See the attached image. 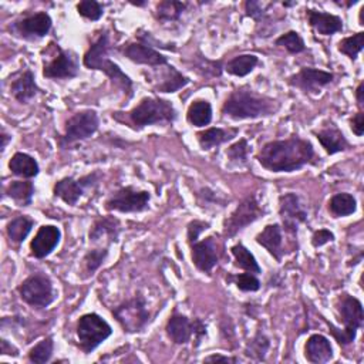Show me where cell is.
<instances>
[{
	"label": "cell",
	"instance_id": "cell-47",
	"mask_svg": "<svg viewBox=\"0 0 364 364\" xmlns=\"http://www.w3.org/2000/svg\"><path fill=\"white\" fill-rule=\"evenodd\" d=\"M274 3L272 1H260V0H246L243 7H245V16L255 20L256 23L262 21L266 18L269 9L273 7Z\"/></svg>",
	"mask_w": 364,
	"mask_h": 364
},
{
	"label": "cell",
	"instance_id": "cell-51",
	"mask_svg": "<svg viewBox=\"0 0 364 364\" xmlns=\"http://www.w3.org/2000/svg\"><path fill=\"white\" fill-rule=\"evenodd\" d=\"M348 127H350L351 132H353L355 136L361 138V136L364 135V111H358V109H357V111L350 117V119H348Z\"/></svg>",
	"mask_w": 364,
	"mask_h": 364
},
{
	"label": "cell",
	"instance_id": "cell-15",
	"mask_svg": "<svg viewBox=\"0 0 364 364\" xmlns=\"http://www.w3.org/2000/svg\"><path fill=\"white\" fill-rule=\"evenodd\" d=\"M336 80L334 73L316 68V67H301L297 73L286 78V84L294 90H299L304 95H317L321 90L327 88Z\"/></svg>",
	"mask_w": 364,
	"mask_h": 364
},
{
	"label": "cell",
	"instance_id": "cell-34",
	"mask_svg": "<svg viewBox=\"0 0 364 364\" xmlns=\"http://www.w3.org/2000/svg\"><path fill=\"white\" fill-rule=\"evenodd\" d=\"M260 64V60L256 54L243 53L232 57L223 64V71H226L229 75L243 78L255 71V68Z\"/></svg>",
	"mask_w": 364,
	"mask_h": 364
},
{
	"label": "cell",
	"instance_id": "cell-13",
	"mask_svg": "<svg viewBox=\"0 0 364 364\" xmlns=\"http://www.w3.org/2000/svg\"><path fill=\"white\" fill-rule=\"evenodd\" d=\"M51 28H53V18L44 10L20 16L16 20L10 21L7 26V30L13 37L20 38L23 41H30V43L38 41L47 37Z\"/></svg>",
	"mask_w": 364,
	"mask_h": 364
},
{
	"label": "cell",
	"instance_id": "cell-31",
	"mask_svg": "<svg viewBox=\"0 0 364 364\" xmlns=\"http://www.w3.org/2000/svg\"><path fill=\"white\" fill-rule=\"evenodd\" d=\"M7 166L10 173L20 179H33L40 173V165L37 159L33 155L21 151H17L11 155Z\"/></svg>",
	"mask_w": 364,
	"mask_h": 364
},
{
	"label": "cell",
	"instance_id": "cell-42",
	"mask_svg": "<svg viewBox=\"0 0 364 364\" xmlns=\"http://www.w3.org/2000/svg\"><path fill=\"white\" fill-rule=\"evenodd\" d=\"M252 151V146L249 145L246 138H239L233 144H230L226 149V159L233 166H245L249 162V154Z\"/></svg>",
	"mask_w": 364,
	"mask_h": 364
},
{
	"label": "cell",
	"instance_id": "cell-22",
	"mask_svg": "<svg viewBox=\"0 0 364 364\" xmlns=\"http://www.w3.org/2000/svg\"><path fill=\"white\" fill-rule=\"evenodd\" d=\"M306 20L310 28L323 37H331L344 30V21L338 14L307 7Z\"/></svg>",
	"mask_w": 364,
	"mask_h": 364
},
{
	"label": "cell",
	"instance_id": "cell-1",
	"mask_svg": "<svg viewBox=\"0 0 364 364\" xmlns=\"http://www.w3.org/2000/svg\"><path fill=\"white\" fill-rule=\"evenodd\" d=\"M255 158L262 168L273 173H291L321 164V156L316 152L311 141L299 134L264 142Z\"/></svg>",
	"mask_w": 364,
	"mask_h": 364
},
{
	"label": "cell",
	"instance_id": "cell-53",
	"mask_svg": "<svg viewBox=\"0 0 364 364\" xmlns=\"http://www.w3.org/2000/svg\"><path fill=\"white\" fill-rule=\"evenodd\" d=\"M0 354L1 355H9V357H17L18 355V348L13 346L10 341H7L4 337L0 340Z\"/></svg>",
	"mask_w": 364,
	"mask_h": 364
},
{
	"label": "cell",
	"instance_id": "cell-56",
	"mask_svg": "<svg viewBox=\"0 0 364 364\" xmlns=\"http://www.w3.org/2000/svg\"><path fill=\"white\" fill-rule=\"evenodd\" d=\"M363 18H364V6H361V9H360V11H358V24H360L361 27H364Z\"/></svg>",
	"mask_w": 364,
	"mask_h": 364
},
{
	"label": "cell",
	"instance_id": "cell-48",
	"mask_svg": "<svg viewBox=\"0 0 364 364\" xmlns=\"http://www.w3.org/2000/svg\"><path fill=\"white\" fill-rule=\"evenodd\" d=\"M210 228V222L202 219H192L186 225V243H192L199 240L200 235Z\"/></svg>",
	"mask_w": 364,
	"mask_h": 364
},
{
	"label": "cell",
	"instance_id": "cell-3",
	"mask_svg": "<svg viewBox=\"0 0 364 364\" xmlns=\"http://www.w3.org/2000/svg\"><path fill=\"white\" fill-rule=\"evenodd\" d=\"M111 118L138 132L146 127L173 124L178 119V111L166 98L145 95L129 111H114Z\"/></svg>",
	"mask_w": 364,
	"mask_h": 364
},
{
	"label": "cell",
	"instance_id": "cell-19",
	"mask_svg": "<svg viewBox=\"0 0 364 364\" xmlns=\"http://www.w3.org/2000/svg\"><path fill=\"white\" fill-rule=\"evenodd\" d=\"M118 53L136 65L146 67H161L169 63L168 57L162 54L159 50L144 41H127L118 47Z\"/></svg>",
	"mask_w": 364,
	"mask_h": 364
},
{
	"label": "cell",
	"instance_id": "cell-35",
	"mask_svg": "<svg viewBox=\"0 0 364 364\" xmlns=\"http://www.w3.org/2000/svg\"><path fill=\"white\" fill-rule=\"evenodd\" d=\"M327 210L333 218H346L357 212V199L353 193L337 192L330 196L327 202Z\"/></svg>",
	"mask_w": 364,
	"mask_h": 364
},
{
	"label": "cell",
	"instance_id": "cell-25",
	"mask_svg": "<svg viewBox=\"0 0 364 364\" xmlns=\"http://www.w3.org/2000/svg\"><path fill=\"white\" fill-rule=\"evenodd\" d=\"M255 242L262 246L277 263H280L284 257L283 247V229L279 222L267 223L256 236Z\"/></svg>",
	"mask_w": 364,
	"mask_h": 364
},
{
	"label": "cell",
	"instance_id": "cell-38",
	"mask_svg": "<svg viewBox=\"0 0 364 364\" xmlns=\"http://www.w3.org/2000/svg\"><path fill=\"white\" fill-rule=\"evenodd\" d=\"M270 348V340L264 331L257 330L245 347V355L253 361H264Z\"/></svg>",
	"mask_w": 364,
	"mask_h": 364
},
{
	"label": "cell",
	"instance_id": "cell-33",
	"mask_svg": "<svg viewBox=\"0 0 364 364\" xmlns=\"http://www.w3.org/2000/svg\"><path fill=\"white\" fill-rule=\"evenodd\" d=\"M186 1H178V0H161L155 4V10L152 11L154 18L158 23H175L179 21L182 14L188 10Z\"/></svg>",
	"mask_w": 364,
	"mask_h": 364
},
{
	"label": "cell",
	"instance_id": "cell-49",
	"mask_svg": "<svg viewBox=\"0 0 364 364\" xmlns=\"http://www.w3.org/2000/svg\"><path fill=\"white\" fill-rule=\"evenodd\" d=\"M336 240V235L327 229V228H320L317 230H314L311 233V237H310V245L314 247V249H320L328 243H333Z\"/></svg>",
	"mask_w": 364,
	"mask_h": 364
},
{
	"label": "cell",
	"instance_id": "cell-43",
	"mask_svg": "<svg viewBox=\"0 0 364 364\" xmlns=\"http://www.w3.org/2000/svg\"><path fill=\"white\" fill-rule=\"evenodd\" d=\"M226 282L235 284V287L243 293H255V291H259L262 287V282L257 277V274L250 272L228 274Z\"/></svg>",
	"mask_w": 364,
	"mask_h": 364
},
{
	"label": "cell",
	"instance_id": "cell-14",
	"mask_svg": "<svg viewBox=\"0 0 364 364\" xmlns=\"http://www.w3.org/2000/svg\"><path fill=\"white\" fill-rule=\"evenodd\" d=\"M102 173L100 171H92L80 178L64 176L54 182L53 196L60 199L68 206H75L78 200L85 195L87 191H92L98 186Z\"/></svg>",
	"mask_w": 364,
	"mask_h": 364
},
{
	"label": "cell",
	"instance_id": "cell-8",
	"mask_svg": "<svg viewBox=\"0 0 364 364\" xmlns=\"http://www.w3.org/2000/svg\"><path fill=\"white\" fill-rule=\"evenodd\" d=\"M111 314L119 324L121 330L127 334L142 333L151 321V311L146 307V299L139 291L112 307Z\"/></svg>",
	"mask_w": 364,
	"mask_h": 364
},
{
	"label": "cell",
	"instance_id": "cell-11",
	"mask_svg": "<svg viewBox=\"0 0 364 364\" xmlns=\"http://www.w3.org/2000/svg\"><path fill=\"white\" fill-rule=\"evenodd\" d=\"M151 192L146 189H139L134 185H125L108 195L104 202V209L107 212L119 213H141L149 210Z\"/></svg>",
	"mask_w": 364,
	"mask_h": 364
},
{
	"label": "cell",
	"instance_id": "cell-27",
	"mask_svg": "<svg viewBox=\"0 0 364 364\" xmlns=\"http://www.w3.org/2000/svg\"><path fill=\"white\" fill-rule=\"evenodd\" d=\"M303 355L311 364H324L333 360L334 348L328 337L314 333L307 337L303 347Z\"/></svg>",
	"mask_w": 364,
	"mask_h": 364
},
{
	"label": "cell",
	"instance_id": "cell-30",
	"mask_svg": "<svg viewBox=\"0 0 364 364\" xmlns=\"http://www.w3.org/2000/svg\"><path fill=\"white\" fill-rule=\"evenodd\" d=\"M34 225L36 220L28 215H17L11 218L6 225V237L10 246L18 249L31 233Z\"/></svg>",
	"mask_w": 364,
	"mask_h": 364
},
{
	"label": "cell",
	"instance_id": "cell-24",
	"mask_svg": "<svg viewBox=\"0 0 364 364\" xmlns=\"http://www.w3.org/2000/svg\"><path fill=\"white\" fill-rule=\"evenodd\" d=\"M10 95L21 105L30 104L38 94L43 92V90L38 87L36 81V74L31 68H26L24 71H20L10 82Z\"/></svg>",
	"mask_w": 364,
	"mask_h": 364
},
{
	"label": "cell",
	"instance_id": "cell-21",
	"mask_svg": "<svg viewBox=\"0 0 364 364\" xmlns=\"http://www.w3.org/2000/svg\"><path fill=\"white\" fill-rule=\"evenodd\" d=\"M121 232L122 225L118 218L112 215L97 216L88 229V242L92 245L105 242V245L111 247V245L119 240Z\"/></svg>",
	"mask_w": 364,
	"mask_h": 364
},
{
	"label": "cell",
	"instance_id": "cell-41",
	"mask_svg": "<svg viewBox=\"0 0 364 364\" xmlns=\"http://www.w3.org/2000/svg\"><path fill=\"white\" fill-rule=\"evenodd\" d=\"M274 46L280 47V48H284L291 55L301 54L307 50L304 38L296 30H289V31L280 34L279 37H276L274 38Z\"/></svg>",
	"mask_w": 364,
	"mask_h": 364
},
{
	"label": "cell",
	"instance_id": "cell-7",
	"mask_svg": "<svg viewBox=\"0 0 364 364\" xmlns=\"http://www.w3.org/2000/svg\"><path fill=\"white\" fill-rule=\"evenodd\" d=\"M100 128L98 112L92 108H84L75 111L64 122L63 132L55 136L57 145L60 149H70L78 142L87 141L91 138Z\"/></svg>",
	"mask_w": 364,
	"mask_h": 364
},
{
	"label": "cell",
	"instance_id": "cell-37",
	"mask_svg": "<svg viewBox=\"0 0 364 364\" xmlns=\"http://www.w3.org/2000/svg\"><path fill=\"white\" fill-rule=\"evenodd\" d=\"M195 199H196V205L205 210H210V209L220 210L226 208L229 203V198H226L223 193L209 186H202L200 189H198L195 192Z\"/></svg>",
	"mask_w": 364,
	"mask_h": 364
},
{
	"label": "cell",
	"instance_id": "cell-32",
	"mask_svg": "<svg viewBox=\"0 0 364 364\" xmlns=\"http://www.w3.org/2000/svg\"><path fill=\"white\" fill-rule=\"evenodd\" d=\"M213 118L212 104L205 98L193 100L186 109V122L195 128H206Z\"/></svg>",
	"mask_w": 364,
	"mask_h": 364
},
{
	"label": "cell",
	"instance_id": "cell-39",
	"mask_svg": "<svg viewBox=\"0 0 364 364\" xmlns=\"http://www.w3.org/2000/svg\"><path fill=\"white\" fill-rule=\"evenodd\" d=\"M54 338L47 336L37 341L27 353V361L33 364H46L53 360L54 354Z\"/></svg>",
	"mask_w": 364,
	"mask_h": 364
},
{
	"label": "cell",
	"instance_id": "cell-4",
	"mask_svg": "<svg viewBox=\"0 0 364 364\" xmlns=\"http://www.w3.org/2000/svg\"><path fill=\"white\" fill-rule=\"evenodd\" d=\"M109 33L107 30H102L85 50L82 55V65L88 70H95L105 74L111 84L122 91L125 101H129L135 94L134 80L114 60L109 58Z\"/></svg>",
	"mask_w": 364,
	"mask_h": 364
},
{
	"label": "cell",
	"instance_id": "cell-40",
	"mask_svg": "<svg viewBox=\"0 0 364 364\" xmlns=\"http://www.w3.org/2000/svg\"><path fill=\"white\" fill-rule=\"evenodd\" d=\"M364 48V31H357L351 36L343 37L337 43V51L346 55L350 61H355Z\"/></svg>",
	"mask_w": 364,
	"mask_h": 364
},
{
	"label": "cell",
	"instance_id": "cell-54",
	"mask_svg": "<svg viewBox=\"0 0 364 364\" xmlns=\"http://www.w3.org/2000/svg\"><path fill=\"white\" fill-rule=\"evenodd\" d=\"M354 100L358 111H364V81L361 80L354 90Z\"/></svg>",
	"mask_w": 364,
	"mask_h": 364
},
{
	"label": "cell",
	"instance_id": "cell-55",
	"mask_svg": "<svg viewBox=\"0 0 364 364\" xmlns=\"http://www.w3.org/2000/svg\"><path fill=\"white\" fill-rule=\"evenodd\" d=\"M0 139H1V144H0V151L4 152V149L7 148V145L11 142V134L1 125V129H0Z\"/></svg>",
	"mask_w": 364,
	"mask_h": 364
},
{
	"label": "cell",
	"instance_id": "cell-50",
	"mask_svg": "<svg viewBox=\"0 0 364 364\" xmlns=\"http://www.w3.org/2000/svg\"><path fill=\"white\" fill-rule=\"evenodd\" d=\"M192 323H193L192 346H193L195 348H198V347L202 344L203 338L208 336V326H206V323H205L202 318H199V317H193V318H192Z\"/></svg>",
	"mask_w": 364,
	"mask_h": 364
},
{
	"label": "cell",
	"instance_id": "cell-16",
	"mask_svg": "<svg viewBox=\"0 0 364 364\" xmlns=\"http://www.w3.org/2000/svg\"><path fill=\"white\" fill-rule=\"evenodd\" d=\"M191 250L192 264L203 274L210 276L212 270L219 264L222 257V245L219 242V235L212 233L205 236L202 240H196L188 245Z\"/></svg>",
	"mask_w": 364,
	"mask_h": 364
},
{
	"label": "cell",
	"instance_id": "cell-28",
	"mask_svg": "<svg viewBox=\"0 0 364 364\" xmlns=\"http://www.w3.org/2000/svg\"><path fill=\"white\" fill-rule=\"evenodd\" d=\"M239 134L236 127H206L195 134V139L202 151H210L230 142Z\"/></svg>",
	"mask_w": 364,
	"mask_h": 364
},
{
	"label": "cell",
	"instance_id": "cell-59",
	"mask_svg": "<svg viewBox=\"0 0 364 364\" xmlns=\"http://www.w3.org/2000/svg\"><path fill=\"white\" fill-rule=\"evenodd\" d=\"M282 6L283 7H294V6H297V1H282Z\"/></svg>",
	"mask_w": 364,
	"mask_h": 364
},
{
	"label": "cell",
	"instance_id": "cell-5",
	"mask_svg": "<svg viewBox=\"0 0 364 364\" xmlns=\"http://www.w3.org/2000/svg\"><path fill=\"white\" fill-rule=\"evenodd\" d=\"M336 314L341 323L340 327L326 318L324 323L334 341L340 347H347L355 341L358 330L364 327L363 303L358 297L351 296L350 293H341L336 300Z\"/></svg>",
	"mask_w": 364,
	"mask_h": 364
},
{
	"label": "cell",
	"instance_id": "cell-26",
	"mask_svg": "<svg viewBox=\"0 0 364 364\" xmlns=\"http://www.w3.org/2000/svg\"><path fill=\"white\" fill-rule=\"evenodd\" d=\"M165 334L176 346H185L191 343L193 334L192 318L178 311V309H173L172 314L165 323Z\"/></svg>",
	"mask_w": 364,
	"mask_h": 364
},
{
	"label": "cell",
	"instance_id": "cell-58",
	"mask_svg": "<svg viewBox=\"0 0 364 364\" xmlns=\"http://www.w3.org/2000/svg\"><path fill=\"white\" fill-rule=\"evenodd\" d=\"M129 4H132L135 7H144L148 4V1H129Z\"/></svg>",
	"mask_w": 364,
	"mask_h": 364
},
{
	"label": "cell",
	"instance_id": "cell-20",
	"mask_svg": "<svg viewBox=\"0 0 364 364\" xmlns=\"http://www.w3.org/2000/svg\"><path fill=\"white\" fill-rule=\"evenodd\" d=\"M61 229L57 225H41L30 240V256L34 259L48 257L61 242Z\"/></svg>",
	"mask_w": 364,
	"mask_h": 364
},
{
	"label": "cell",
	"instance_id": "cell-10",
	"mask_svg": "<svg viewBox=\"0 0 364 364\" xmlns=\"http://www.w3.org/2000/svg\"><path fill=\"white\" fill-rule=\"evenodd\" d=\"M266 215V209L260 205L256 193L246 195L232 210L229 216L223 219L222 236L225 240L235 239L246 228Z\"/></svg>",
	"mask_w": 364,
	"mask_h": 364
},
{
	"label": "cell",
	"instance_id": "cell-2",
	"mask_svg": "<svg viewBox=\"0 0 364 364\" xmlns=\"http://www.w3.org/2000/svg\"><path fill=\"white\" fill-rule=\"evenodd\" d=\"M280 108L282 102L277 98L242 85L229 92L220 105V114L232 121H253L276 115Z\"/></svg>",
	"mask_w": 364,
	"mask_h": 364
},
{
	"label": "cell",
	"instance_id": "cell-36",
	"mask_svg": "<svg viewBox=\"0 0 364 364\" xmlns=\"http://www.w3.org/2000/svg\"><path fill=\"white\" fill-rule=\"evenodd\" d=\"M230 253L233 256V266L243 272H250L255 274L262 273V267L256 259V256L250 252L249 247L245 246L242 242H236L230 246Z\"/></svg>",
	"mask_w": 364,
	"mask_h": 364
},
{
	"label": "cell",
	"instance_id": "cell-29",
	"mask_svg": "<svg viewBox=\"0 0 364 364\" xmlns=\"http://www.w3.org/2000/svg\"><path fill=\"white\" fill-rule=\"evenodd\" d=\"M34 193L36 186L31 179H13L3 186V195L20 208H28L33 203Z\"/></svg>",
	"mask_w": 364,
	"mask_h": 364
},
{
	"label": "cell",
	"instance_id": "cell-46",
	"mask_svg": "<svg viewBox=\"0 0 364 364\" xmlns=\"http://www.w3.org/2000/svg\"><path fill=\"white\" fill-rule=\"evenodd\" d=\"M75 9L78 16L90 21H98L105 13L104 4L97 0H81L80 3H77Z\"/></svg>",
	"mask_w": 364,
	"mask_h": 364
},
{
	"label": "cell",
	"instance_id": "cell-17",
	"mask_svg": "<svg viewBox=\"0 0 364 364\" xmlns=\"http://www.w3.org/2000/svg\"><path fill=\"white\" fill-rule=\"evenodd\" d=\"M55 44L57 54L43 63V77L47 80H73L80 75V60L75 51Z\"/></svg>",
	"mask_w": 364,
	"mask_h": 364
},
{
	"label": "cell",
	"instance_id": "cell-6",
	"mask_svg": "<svg viewBox=\"0 0 364 364\" xmlns=\"http://www.w3.org/2000/svg\"><path fill=\"white\" fill-rule=\"evenodd\" d=\"M112 336L111 324L98 313H84L75 323V346L88 355Z\"/></svg>",
	"mask_w": 364,
	"mask_h": 364
},
{
	"label": "cell",
	"instance_id": "cell-44",
	"mask_svg": "<svg viewBox=\"0 0 364 364\" xmlns=\"http://www.w3.org/2000/svg\"><path fill=\"white\" fill-rule=\"evenodd\" d=\"M108 255H109V246L94 247L87 250L85 255L82 256V267L87 276H92L104 264Z\"/></svg>",
	"mask_w": 364,
	"mask_h": 364
},
{
	"label": "cell",
	"instance_id": "cell-9",
	"mask_svg": "<svg viewBox=\"0 0 364 364\" xmlns=\"http://www.w3.org/2000/svg\"><path fill=\"white\" fill-rule=\"evenodd\" d=\"M16 291L23 303L36 310H44L50 307L57 299L54 283L51 277L44 272L28 274L16 287Z\"/></svg>",
	"mask_w": 364,
	"mask_h": 364
},
{
	"label": "cell",
	"instance_id": "cell-45",
	"mask_svg": "<svg viewBox=\"0 0 364 364\" xmlns=\"http://www.w3.org/2000/svg\"><path fill=\"white\" fill-rule=\"evenodd\" d=\"M199 75L205 78H219L223 73V61L222 60H210L206 55L195 57L193 68Z\"/></svg>",
	"mask_w": 364,
	"mask_h": 364
},
{
	"label": "cell",
	"instance_id": "cell-57",
	"mask_svg": "<svg viewBox=\"0 0 364 364\" xmlns=\"http://www.w3.org/2000/svg\"><path fill=\"white\" fill-rule=\"evenodd\" d=\"M336 3H337V4H338V6H346V7H347V9H350V7H351V6H354V4H357V3H358V1H357V0H350V1H347V3H343V1H341V3H338V1H336Z\"/></svg>",
	"mask_w": 364,
	"mask_h": 364
},
{
	"label": "cell",
	"instance_id": "cell-12",
	"mask_svg": "<svg viewBox=\"0 0 364 364\" xmlns=\"http://www.w3.org/2000/svg\"><path fill=\"white\" fill-rule=\"evenodd\" d=\"M277 213L280 226L293 240L297 239L299 228L309 222V210L296 192H286L277 198Z\"/></svg>",
	"mask_w": 364,
	"mask_h": 364
},
{
	"label": "cell",
	"instance_id": "cell-18",
	"mask_svg": "<svg viewBox=\"0 0 364 364\" xmlns=\"http://www.w3.org/2000/svg\"><path fill=\"white\" fill-rule=\"evenodd\" d=\"M151 70L152 73L148 74L146 81H149L155 92L173 94L191 84V78L169 63Z\"/></svg>",
	"mask_w": 364,
	"mask_h": 364
},
{
	"label": "cell",
	"instance_id": "cell-52",
	"mask_svg": "<svg viewBox=\"0 0 364 364\" xmlns=\"http://www.w3.org/2000/svg\"><path fill=\"white\" fill-rule=\"evenodd\" d=\"M203 363H230V364H237L240 363L239 357L235 355H225L219 353H212L206 357H203Z\"/></svg>",
	"mask_w": 364,
	"mask_h": 364
},
{
	"label": "cell",
	"instance_id": "cell-23",
	"mask_svg": "<svg viewBox=\"0 0 364 364\" xmlns=\"http://www.w3.org/2000/svg\"><path fill=\"white\" fill-rule=\"evenodd\" d=\"M311 134L316 136V139L318 141V144L324 149V152L330 156L353 149V145L347 139L346 134L341 131V128H338L333 122L330 125L320 128L318 131L313 129Z\"/></svg>",
	"mask_w": 364,
	"mask_h": 364
}]
</instances>
